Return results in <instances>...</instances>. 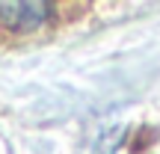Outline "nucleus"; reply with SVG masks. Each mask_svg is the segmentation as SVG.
<instances>
[{"label":"nucleus","instance_id":"f257e3e1","mask_svg":"<svg viewBox=\"0 0 160 154\" xmlns=\"http://www.w3.org/2000/svg\"><path fill=\"white\" fill-rule=\"evenodd\" d=\"M48 3H0V36H24L48 21Z\"/></svg>","mask_w":160,"mask_h":154}]
</instances>
